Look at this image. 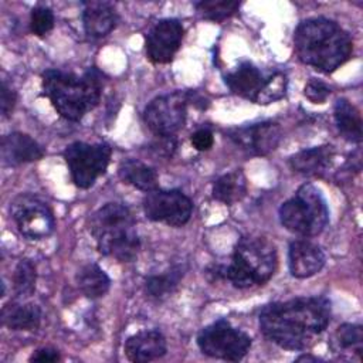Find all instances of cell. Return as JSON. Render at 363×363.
Here are the masks:
<instances>
[{
    "label": "cell",
    "mask_w": 363,
    "mask_h": 363,
    "mask_svg": "<svg viewBox=\"0 0 363 363\" xmlns=\"http://www.w3.org/2000/svg\"><path fill=\"white\" fill-rule=\"evenodd\" d=\"M118 174L125 183L142 191L147 193L157 189L156 170L140 160H136V159L123 160L118 167Z\"/></svg>",
    "instance_id": "obj_21"
},
{
    "label": "cell",
    "mask_w": 363,
    "mask_h": 363,
    "mask_svg": "<svg viewBox=\"0 0 363 363\" xmlns=\"http://www.w3.org/2000/svg\"><path fill=\"white\" fill-rule=\"evenodd\" d=\"M104 82V74L95 67L88 68L81 77L60 69L43 72L44 95L55 111L69 121L82 119L99 104Z\"/></svg>",
    "instance_id": "obj_3"
},
{
    "label": "cell",
    "mask_w": 363,
    "mask_h": 363,
    "mask_svg": "<svg viewBox=\"0 0 363 363\" xmlns=\"http://www.w3.org/2000/svg\"><path fill=\"white\" fill-rule=\"evenodd\" d=\"M30 27H31V31L38 37L51 31V28L54 27V13L51 11V9L45 6L34 7L31 10Z\"/></svg>",
    "instance_id": "obj_30"
},
{
    "label": "cell",
    "mask_w": 363,
    "mask_h": 363,
    "mask_svg": "<svg viewBox=\"0 0 363 363\" xmlns=\"http://www.w3.org/2000/svg\"><path fill=\"white\" fill-rule=\"evenodd\" d=\"M197 346L210 357L238 362L248 353L251 337L228 320L218 319L199 332Z\"/></svg>",
    "instance_id": "obj_7"
},
{
    "label": "cell",
    "mask_w": 363,
    "mask_h": 363,
    "mask_svg": "<svg viewBox=\"0 0 363 363\" xmlns=\"http://www.w3.org/2000/svg\"><path fill=\"white\" fill-rule=\"evenodd\" d=\"M167 350L166 337L160 330H142L125 343V354L130 362H150L162 357Z\"/></svg>",
    "instance_id": "obj_17"
},
{
    "label": "cell",
    "mask_w": 363,
    "mask_h": 363,
    "mask_svg": "<svg viewBox=\"0 0 363 363\" xmlns=\"http://www.w3.org/2000/svg\"><path fill=\"white\" fill-rule=\"evenodd\" d=\"M267 77L254 64L244 61L224 77V82L233 94L255 102L265 85Z\"/></svg>",
    "instance_id": "obj_16"
},
{
    "label": "cell",
    "mask_w": 363,
    "mask_h": 363,
    "mask_svg": "<svg viewBox=\"0 0 363 363\" xmlns=\"http://www.w3.org/2000/svg\"><path fill=\"white\" fill-rule=\"evenodd\" d=\"M286 86H288V79L286 75L281 71H275L267 77L265 85L258 95L255 104L259 105H268L271 102L279 101L281 98L285 96L286 94Z\"/></svg>",
    "instance_id": "obj_29"
},
{
    "label": "cell",
    "mask_w": 363,
    "mask_h": 363,
    "mask_svg": "<svg viewBox=\"0 0 363 363\" xmlns=\"http://www.w3.org/2000/svg\"><path fill=\"white\" fill-rule=\"evenodd\" d=\"M1 160L7 166H18L40 160L44 149L31 136L21 132H11L1 139Z\"/></svg>",
    "instance_id": "obj_15"
},
{
    "label": "cell",
    "mask_w": 363,
    "mask_h": 363,
    "mask_svg": "<svg viewBox=\"0 0 363 363\" xmlns=\"http://www.w3.org/2000/svg\"><path fill=\"white\" fill-rule=\"evenodd\" d=\"M247 193V179L237 169L220 176L213 184V197L227 206L240 201Z\"/></svg>",
    "instance_id": "obj_23"
},
{
    "label": "cell",
    "mask_w": 363,
    "mask_h": 363,
    "mask_svg": "<svg viewBox=\"0 0 363 363\" xmlns=\"http://www.w3.org/2000/svg\"><path fill=\"white\" fill-rule=\"evenodd\" d=\"M309 360L318 362V360H320V359H319V357H315V356H309V354H301L299 357H296V362H309Z\"/></svg>",
    "instance_id": "obj_35"
},
{
    "label": "cell",
    "mask_w": 363,
    "mask_h": 363,
    "mask_svg": "<svg viewBox=\"0 0 363 363\" xmlns=\"http://www.w3.org/2000/svg\"><path fill=\"white\" fill-rule=\"evenodd\" d=\"M88 230L96 241L98 251L121 262L136 258L140 240L130 210L119 203H108L91 214Z\"/></svg>",
    "instance_id": "obj_4"
},
{
    "label": "cell",
    "mask_w": 363,
    "mask_h": 363,
    "mask_svg": "<svg viewBox=\"0 0 363 363\" xmlns=\"http://www.w3.org/2000/svg\"><path fill=\"white\" fill-rule=\"evenodd\" d=\"M77 284L86 298L96 299L108 292L111 279L96 264H86L77 272Z\"/></svg>",
    "instance_id": "obj_24"
},
{
    "label": "cell",
    "mask_w": 363,
    "mask_h": 363,
    "mask_svg": "<svg viewBox=\"0 0 363 363\" xmlns=\"http://www.w3.org/2000/svg\"><path fill=\"white\" fill-rule=\"evenodd\" d=\"M240 6V1L233 0H201L194 3V7L201 17L211 21H223L231 17L238 11Z\"/></svg>",
    "instance_id": "obj_27"
},
{
    "label": "cell",
    "mask_w": 363,
    "mask_h": 363,
    "mask_svg": "<svg viewBox=\"0 0 363 363\" xmlns=\"http://www.w3.org/2000/svg\"><path fill=\"white\" fill-rule=\"evenodd\" d=\"M189 102V92L174 91L160 95L145 108V122L155 135L173 136L186 122Z\"/></svg>",
    "instance_id": "obj_10"
},
{
    "label": "cell",
    "mask_w": 363,
    "mask_h": 363,
    "mask_svg": "<svg viewBox=\"0 0 363 363\" xmlns=\"http://www.w3.org/2000/svg\"><path fill=\"white\" fill-rule=\"evenodd\" d=\"M1 323L11 330H35L41 323V309L34 303H7L1 309Z\"/></svg>",
    "instance_id": "obj_20"
},
{
    "label": "cell",
    "mask_w": 363,
    "mask_h": 363,
    "mask_svg": "<svg viewBox=\"0 0 363 363\" xmlns=\"http://www.w3.org/2000/svg\"><path fill=\"white\" fill-rule=\"evenodd\" d=\"M288 265L292 277L309 278L323 268L325 254L319 245L311 241L295 240L289 244Z\"/></svg>",
    "instance_id": "obj_14"
},
{
    "label": "cell",
    "mask_w": 363,
    "mask_h": 363,
    "mask_svg": "<svg viewBox=\"0 0 363 363\" xmlns=\"http://www.w3.org/2000/svg\"><path fill=\"white\" fill-rule=\"evenodd\" d=\"M112 149L106 143L74 142L64 150L71 179L79 189H89L106 172Z\"/></svg>",
    "instance_id": "obj_8"
},
{
    "label": "cell",
    "mask_w": 363,
    "mask_h": 363,
    "mask_svg": "<svg viewBox=\"0 0 363 363\" xmlns=\"http://www.w3.org/2000/svg\"><path fill=\"white\" fill-rule=\"evenodd\" d=\"M82 11L84 30L89 37L108 35L118 23V14L108 1H85Z\"/></svg>",
    "instance_id": "obj_18"
},
{
    "label": "cell",
    "mask_w": 363,
    "mask_h": 363,
    "mask_svg": "<svg viewBox=\"0 0 363 363\" xmlns=\"http://www.w3.org/2000/svg\"><path fill=\"white\" fill-rule=\"evenodd\" d=\"M11 218L21 235L41 240L52 234L55 218L50 206L38 196L23 193L10 204Z\"/></svg>",
    "instance_id": "obj_9"
},
{
    "label": "cell",
    "mask_w": 363,
    "mask_h": 363,
    "mask_svg": "<svg viewBox=\"0 0 363 363\" xmlns=\"http://www.w3.org/2000/svg\"><path fill=\"white\" fill-rule=\"evenodd\" d=\"M143 211L152 221L182 227L190 220L193 203L180 190L155 189L146 193L143 199Z\"/></svg>",
    "instance_id": "obj_11"
},
{
    "label": "cell",
    "mask_w": 363,
    "mask_h": 363,
    "mask_svg": "<svg viewBox=\"0 0 363 363\" xmlns=\"http://www.w3.org/2000/svg\"><path fill=\"white\" fill-rule=\"evenodd\" d=\"M227 135L241 150L252 156H265L277 149L282 130L278 123L267 121L228 129Z\"/></svg>",
    "instance_id": "obj_12"
},
{
    "label": "cell",
    "mask_w": 363,
    "mask_h": 363,
    "mask_svg": "<svg viewBox=\"0 0 363 363\" xmlns=\"http://www.w3.org/2000/svg\"><path fill=\"white\" fill-rule=\"evenodd\" d=\"M183 26L176 18L157 21L146 35V54L153 64H167L177 52L182 38Z\"/></svg>",
    "instance_id": "obj_13"
},
{
    "label": "cell",
    "mask_w": 363,
    "mask_h": 363,
    "mask_svg": "<svg viewBox=\"0 0 363 363\" xmlns=\"http://www.w3.org/2000/svg\"><path fill=\"white\" fill-rule=\"evenodd\" d=\"M335 150L330 145L303 149L289 159L291 167L306 176H320L332 166Z\"/></svg>",
    "instance_id": "obj_19"
},
{
    "label": "cell",
    "mask_w": 363,
    "mask_h": 363,
    "mask_svg": "<svg viewBox=\"0 0 363 363\" xmlns=\"http://www.w3.org/2000/svg\"><path fill=\"white\" fill-rule=\"evenodd\" d=\"M183 267L174 265L159 275H150L145 281V291L150 298L163 299L169 296L183 278Z\"/></svg>",
    "instance_id": "obj_25"
},
{
    "label": "cell",
    "mask_w": 363,
    "mask_h": 363,
    "mask_svg": "<svg viewBox=\"0 0 363 363\" xmlns=\"http://www.w3.org/2000/svg\"><path fill=\"white\" fill-rule=\"evenodd\" d=\"M213 142H214V138H213V133L203 128V129H197L193 135H191V145L196 150L199 152H204V150H208L211 146H213Z\"/></svg>",
    "instance_id": "obj_33"
},
{
    "label": "cell",
    "mask_w": 363,
    "mask_h": 363,
    "mask_svg": "<svg viewBox=\"0 0 363 363\" xmlns=\"http://www.w3.org/2000/svg\"><path fill=\"white\" fill-rule=\"evenodd\" d=\"M303 94L312 104H323L330 95V88L325 82L312 78L306 82Z\"/></svg>",
    "instance_id": "obj_31"
},
{
    "label": "cell",
    "mask_w": 363,
    "mask_h": 363,
    "mask_svg": "<svg viewBox=\"0 0 363 363\" xmlns=\"http://www.w3.org/2000/svg\"><path fill=\"white\" fill-rule=\"evenodd\" d=\"M298 58L320 72L329 74L352 55L350 35L335 21L315 17L302 21L294 35Z\"/></svg>",
    "instance_id": "obj_2"
},
{
    "label": "cell",
    "mask_w": 363,
    "mask_h": 363,
    "mask_svg": "<svg viewBox=\"0 0 363 363\" xmlns=\"http://www.w3.org/2000/svg\"><path fill=\"white\" fill-rule=\"evenodd\" d=\"M330 346L333 352H352L360 356L363 347V328L357 323L340 325L332 335Z\"/></svg>",
    "instance_id": "obj_26"
},
{
    "label": "cell",
    "mask_w": 363,
    "mask_h": 363,
    "mask_svg": "<svg viewBox=\"0 0 363 363\" xmlns=\"http://www.w3.org/2000/svg\"><path fill=\"white\" fill-rule=\"evenodd\" d=\"M281 224L302 237L320 234L329 221V210L320 190L311 183L302 184L295 196L279 207Z\"/></svg>",
    "instance_id": "obj_6"
},
{
    "label": "cell",
    "mask_w": 363,
    "mask_h": 363,
    "mask_svg": "<svg viewBox=\"0 0 363 363\" xmlns=\"http://www.w3.org/2000/svg\"><path fill=\"white\" fill-rule=\"evenodd\" d=\"M16 104V92L7 85L6 81L1 82V91H0V109H1V116L7 118Z\"/></svg>",
    "instance_id": "obj_32"
},
{
    "label": "cell",
    "mask_w": 363,
    "mask_h": 363,
    "mask_svg": "<svg viewBox=\"0 0 363 363\" xmlns=\"http://www.w3.org/2000/svg\"><path fill=\"white\" fill-rule=\"evenodd\" d=\"M61 359L58 350L52 349V347H41V349H37L30 360L31 362H58Z\"/></svg>",
    "instance_id": "obj_34"
},
{
    "label": "cell",
    "mask_w": 363,
    "mask_h": 363,
    "mask_svg": "<svg viewBox=\"0 0 363 363\" xmlns=\"http://www.w3.org/2000/svg\"><path fill=\"white\" fill-rule=\"evenodd\" d=\"M335 122L342 136L350 142L362 140V118L359 109L347 99H337L333 108Z\"/></svg>",
    "instance_id": "obj_22"
},
{
    "label": "cell",
    "mask_w": 363,
    "mask_h": 363,
    "mask_svg": "<svg viewBox=\"0 0 363 363\" xmlns=\"http://www.w3.org/2000/svg\"><path fill=\"white\" fill-rule=\"evenodd\" d=\"M330 322V302L325 296H298L272 302L259 313V328L272 343L288 350H303Z\"/></svg>",
    "instance_id": "obj_1"
},
{
    "label": "cell",
    "mask_w": 363,
    "mask_h": 363,
    "mask_svg": "<svg viewBox=\"0 0 363 363\" xmlns=\"http://www.w3.org/2000/svg\"><path fill=\"white\" fill-rule=\"evenodd\" d=\"M35 267L30 259H21L13 272V289L14 292L21 296H30L33 295L35 289Z\"/></svg>",
    "instance_id": "obj_28"
},
{
    "label": "cell",
    "mask_w": 363,
    "mask_h": 363,
    "mask_svg": "<svg viewBox=\"0 0 363 363\" xmlns=\"http://www.w3.org/2000/svg\"><path fill=\"white\" fill-rule=\"evenodd\" d=\"M278 264L275 245L265 237H241L234 247L227 265L214 267V275L228 279L237 288H251L265 284Z\"/></svg>",
    "instance_id": "obj_5"
}]
</instances>
